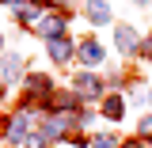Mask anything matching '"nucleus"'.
<instances>
[{
    "label": "nucleus",
    "mask_w": 152,
    "mask_h": 148,
    "mask_svg": "<svg viewBox=\"0 0 152 148\" xmlns=\"http://www.w3.org/2000/svg\"><path fill=\"white\" fill-rule=\"evenodd\" d=\"M80 57H84V65H95V61L103 57V50H99L95 42H84V46H80Z\"/></svg>",
    "instance_id": "4"
},
{
    "label": "nucleus",
    "mask_w": 152,
    "mask_h": 148,
    "mask_svg": "<svg viewBox=\"0 0 152 148\" xmlns=\"http://www.w3.org/2000/svg\"><path fill=\"white\" fill-rule=\"evenodd\" d=\"M23 133H27V118H12V125H8V137H12V141H19Z\"/></svg>",
    "instance_id": "6"
},
{
    "label": "nucleus",
    "mask_w": 152,
    "mask_h": 148,
    "mask_svg": "<svg viewBox=\"0 0 152 148\" xmlns=\"http://www.w3.org/2000/svg\"><path fill=\"white\" fill-rule=\"evenodd\" d=\"M114 42H118V50H122V53H133V50H137V31H133V27H118Z\"/></svg>",
    "instance_id": "1"
},
{
    "label": "nucleus",
    "mask_w": 152,
    "mask_h": 148,
    "mask_svg": "<svg viewBox=\"0 0 152 148\" xmlns=\"http://www.w3.org/2000/svg\"><path fill=\"white\" fill-rule=\"evenodd\" d=\"M103 110H107V114H110V118H114V122H118V118H122V99H114V95H110Z\"/></svg>",
    "instance_id": "9"
},
{
    "label": "nucleus",
    "mask_w": 152,
    "mask_h": 148,
    "mask_svg": "<svg viewBox=\"0 0 152 148\" xmlns=\"http://www.w3.org/2000/svg\"><path fill=\"white\" fill-rule=\"evenodd\" d=\"M76 91L84 95V99H95V95H99V80H95V76H80V80H76Z\"/></svg>",
    "instance_id": "2"
},
{
    "label": "nucleus",
    "mask_w": 152,
    "mask_h": 148,
    "mask_svg": "<svg viewBox=\"0 0 152 148\" xmlns=\"http://www.w3.org/2000/svg\"><path fill=\"white\" fill-rule=\"evenodd\" d=\"M50 53H53V61H65V57L72 53V46H69L65 38H53V46H50Z\"/></svg>",
    "instance_id": "5"
},
{
    "label": "nucleus",
    "mask_w": 152,
    "mask_h": 148,
    "mask_svg": "<svg viewBox=\"0 0 152 148\" xmlns=\"http://www.w3.org/2000/svg\"><path fill=\"white\" fill-rule=\"evenodd\" d=\"M148 53H152V42H148Z\"/></svg>",
    "instance_id": "13"
},
{
    "label": "nucleus",
    "mask_w": 152,
    "mask_h": 148,
    "mask_svg": "<svg viewBox=\"0 0 152 148\" xmlns=\"http://www.w3.org/2000/svg\"><path fill=\"white\" fill-rule=\"evenodd\" d=\"M126 148H145V144H141V141H129V144H126Z\"/></svg>",
    "instance_id": "12"
},
{
    "label": "nucleus",
    "mask_w": 152,
    "mask_h": 148,
    "mask_svg": "<svg viewBox=\"0 0 152 148\" xmlns=\"http://www.w3.org/2000/svg\"><path fill=\"white\" fill-rule=\"evenodd\" d=\"M91 148H118V141H114V137H95Z\"/></svg>",
    "instance_id": "10"
},
{
    "label": "nucleus",
    "mask_w": 152,
    "mask_h": 148,
    "mask_svg": "<svg viewBox=\"0 0 152 148\" xmlns=\"http://www.w3.org/2000/svg\"><path fill=\"white\" fill-rule=\"evenodd\" d=\"M88 15H91V23H107V19H110V8H107L103 0H91V4H88Z\"/></svg>",
    "instance_id": "3"
},
{
    "label": "nucleus",
    "mask_w": 152,
    "mask_h": 148,
    "mask_svg": "<svg viewBox=\"0 0 152 148\" xmlns=\"http://www.w3.org/2000/svg\"><path fill=\"white\" fill-rule=\"evenodd\" d=\"M141 4H145V0H141Z\"/></svg>",
    "instance_id": "14"
},
{
    "label": "nucleus",
    "mask_w": 152,
    "mask_h": 148,
    "mask_svg": "<svg viewBox=\"0 0 152 148\" xmlns=\"http://www.w3.org/2000/svg\"><path fill=\"white\" fill-rule=\"evenodd\" d=\"M23 72V65H19V57H8V65H4V80H15Z\"/></svg>",
    "instance_id": "7"
},
{
    "label": "nucleus",
    "mask_w": 152,
    "mask_h": 148,
    "mask_svg": "<svg viewBox=\"0 0 152 148\" xmlns=\"http://www.w3.org/2000/svg\"><path fill=\"white\" fill-rule=\"evenodd\" d=\"M42 34L57 38V34H61V19H42Z\"/></svg>",
    "instance_id": "8"
},
{
    "label": "nucleus",
    "mask_w": 152,
    "mask_h": 148,
    "mask_svg": "<svg viewBox=\"0 0 152 148\" xmlns=\"http://www.w3.org/2000/svg\"><path fill=\"white\" fill-rule=\"evenodd\" d=\"M141 133H148V137H152V118H145V122H141Z\"/></svg>",
    "instance_id": "11"
}]
</instances>
